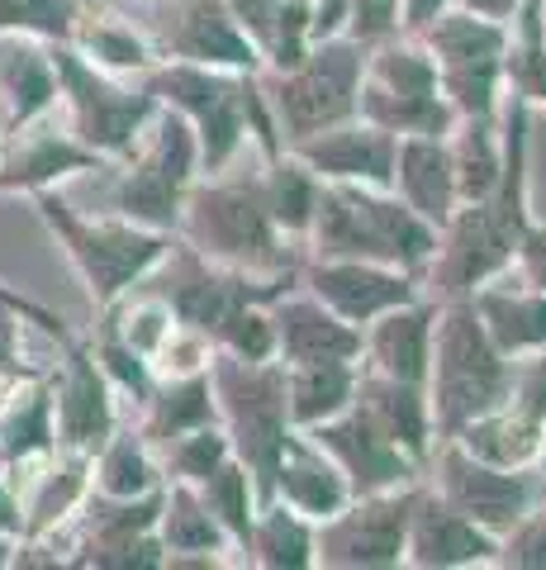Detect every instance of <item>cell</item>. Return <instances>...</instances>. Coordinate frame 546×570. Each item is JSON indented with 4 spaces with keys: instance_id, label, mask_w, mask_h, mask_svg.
<instances>
[{
    "instance_id": "cell-1",
    "label": "cell",
    "mask_w": 546,
    "mask_h": 570,
    "mask_svg": "<svg viewBox=\"0 0 546 570\" xmlns=\"http://www.w3.org/2000/svg\"><path fill=\"white\" fill-rule=\"evenodd\" d=\"M309 238L324 257L380 262L399 272H418L437 253L433 224H423L404 200H390L385 190L361 181H319Z\"/></svg>"
},
{
    "instance_id": "cell-2",
    "label": "cell",
    "mask_w": 546,
    "mask_h": 570,
    "mask_svg": "<svg viewBox=\"0 0 546 570\" xmlns=\"http://www.w3.org/2000/svg\"><path fill=\"white\" fill-rule=\"evenodd\" d=\"M143 91L152 100H167L171 110H181V119L196 129L200 142V163L209 171H219L228 157L242 148V134H248V119H252V134L261 138V148L276 163L280 157V138L267 119V96L261 86L234 77L228 67H200V62H167L157 67Z\"/></svg>"
},
{
    "instance_id": "cell-3",
    "label": "cell",
    "mask_w": 546,
    "mask_h": 570,
    "mask_svg": "<svg viewBox=\"0 0 546 570\" xmlns=\"http://www.w3.org/2000/svg\"><path fill=\"white\" fill-rule=\"evenodd\" d=\"M527 228L523 209V100H514L508 115V138H504V176L495 195L456 209L447 219V247L437 257V285L443 295H470L475 285L499 276L514 262L518 234Z\"/></svg>"
},
{
    "instance_id": "cell-4",
    "label": "cell",
    "mask_w": 546,
    "mask_h": 570,
    "mask_svg": "<svg viewBox=\"0 0 546 570\" xmlns=\"http://www.w3.org/2000/svg\"><path fill=\"white\" fill-rule=\"evenodd\" d=\"M428 414L433 433L456 438L470 419L489 414L508 395V362L489 343L470 299L456 295L447 314L433 324V352H428Z\"/></svg>"
},
{
    "instance_id": "cell-5",
    "label": "cell",
    "mask_w": 546,
    "mask_h": 570,
    "mask_svg": "<svg viewBox=\"0 0 546 570\" xmlns=\"http://www.w3.org/2000/svg\"><path fill=\"white\" fill-rule=\"evenodd\" d=\"M209 385H215V409L228 423V448L248 466L261 504H276V461L290 433L286 366L224 352L209 371Z\"/></svg>"
},
{
    "instance_id": "cell-6",
    "label": "cell",
    "mask_w": 546,
    "mask_h": 570,
    "mask_svg": "<svg viewBox=\"0 0 546 570\" xmlns=\"http://www.w3.org/2000/svg\"><path fill=\"white\" fill-rule=\"evenodd\" d=\"M361 67H366L361 43L347 39V33H332V39H314L295 67L271 71L261 81V96H267V110L280 119V134L299 142L343 119H357Z\"/></svg>"
},
{
    "instance_id": "cell-7",
    "label": "cell",
    "mask_w": 546,
    "mask_h": 570,
    "mask_svg": "<svg viewBox=\"0 0 546 570\" xmlns=\"http://www.w3.org/2000/svg\"><path fill=\"white\" fill-rule=\"evenodd\" d=\"M357 115L395 138H447L456 110L437 86V67L423 43H395L380 39L376 58H366L361 86H357Z\"/></svg>"
},
{
    "instance_id": "cell-8",
    "label": "cell",
    "mask_w": 546,
    "mask_h": 570,
    "mask_svg": "<svg viewBox=\"0 0 546 570\" xmlns=\"http://www.w3.org/2000/svg\"><path fill=\"white\" fill-rule=\"evenodd\" d=\"M186 234L200 257L234 272H290L261 186H200L186 205Z\"/></svg>"
},
{
    "instance_id": "cell-9",
    "label": "cell",
    "mask_w": 546,
    "mask_h": 570,
    "mask_svg": "<svg viewBox=\"0 0 546 570\" xmlns=\"http://www.w3.org/2000/svg\"><path fill=\"white\" fill-rule=\"evenodd\" d=\"M423 48L437 67L447 105L461 115H495L504 86V48L508 33L495 20H480L470 10H443L433 24H423Z\"/></svg>"
},
{
    "instance_id": "cell-10",
    "label": "cell",
    "mask_w": 546,
    "mask_h": 570,
    "mask_svg": "<svg viewBox=\"0 0 546 570\" xmlns=\"http://www.w3.org/2000/svg\"><path fill=\"white\" fill-rule=\"evenodd\" d=\"M39 209L52 224V234L67 243L72 262L81 266L96 305H110L119 291H129L138 276H148L152 266L167 257V234H157V228H143V224L133 228L129 219L125 224H86L58 195H43Z\"/></svg>"
},
{
    "instance_id": "cell-11",
    "label": "cell",
    "mask_w": 546,
    "mask_h": 570,
    "mask_svg": "<svg viewBox=\"0 0 546 570\" xmlns=\"http://www.w3.org/2000/svg\"><path fill=\"white\" fill-rule=\"evenodd\" d=\"M52 71H58V91L67 96L77 138L100 157H125L143 124L157 115V100L148 91H125L91 67L72 43H58L52 52Z\"/></svg>"
},
{
    "instance_id": "cell-12",
    "label": "cell",
    "mask_w": 546,
    "mask_h": 570,
    "mask_svg": "<svg viewBox=\"0 0 546 570\" xmlns=\"http://www.w3.org/2000/svg\"><path fill=\"white\" fill-rule=\"evenodd\" d=\"M418 490H380V494H357L319 523L314 532V557L324 566H357V570H380L404 561V532H409Z\"/></svg>"
},
{
    "instance_id": "cell-13",
    "label": "cell",
    "mask_w": 546,
    "mask_h": 570,
    "mask_svg": "<svg viewBox=\"0 0 546 570\" xmlns=\"http://www.w3.org/2000/svg\"><path fill=\"white\" fill-rule=\"evenodd\" d=\"M200 163V142L196 129L181 115H167L157 124L152 142L143 148V157L129 167L125 186H119V209H125L129 224H143L167 234L181 219V200L190 190V176Z\"/></svg>"
},
{
    "instance_id": "cell-14",
    "label": "cell",
    "mask_w": 546,
    "mask_h": 570,
    "mask_svg": "<svg viewBox=\"0 0 546 570\" xmlns=\"http://www.w3.org/2000/svg\"><path fill=\"white\" fill-rule=\"evenodd\" d=\"M437 471H443V499L456 513H466L475 528H485L489 538H508L527 519V509L542 499V480H533L523 466H489V461L470 456L461 442H451L443 452Z\"/></svg>"
},
{
    "instance_id": "cell-15",
    "label": "cell",
    "mask_w": 546,
    "mask_h": 570,
    "mask_svg": "<svg viewBox=\"0 0 546 570\" xmlns=\"http://www.w3.org/2000/svg\"><path fill=\"white\" fill-rule=\"evenodd\" d=\"M309 438L338 461V471L347 475V490L351 499L357 494H380V490H395L414 475V456L395 448L380 428L361 414L357 404H347L343 414H332L324 423L309 428Z\"/></svg>"
},
{
    "instance_id": "cell-16",
    "label": "cell",
    "mask_w": 546,
    "mask_h": 570,
    "mask_svg": "<svg viewBox=\"0 0 546 570\" xmlns=\"http://www.w3.org/2000/svg\"><path fill=\"white\" fill-rule=\"evenodd\" d=\"M395 134L376 129L366 119H343L324 134H309L295 142V157L319 181H361L376 190H390L395 181Z\"/></svg>"
},
{
    "instance_id": "cell-17",
    "label": "cell",
    "mask_w": 546,
    "mask_h": 570,
    "mask_svg": "<svg viewBox=\"0 0 546 570\" xmlns=\"http://www.w3.org/2000/svg\"><path fill=\"white\" fill-rule=\"evenodd\" d=\"M309 285H314V299L328 305L338 318H347V324H371L376 314L414 299V272L357 262V257H324L309 272Z\"/></svg>"
},
{
    "instance_id": "cell-18",
    "label": "cell",
    "mask_w": 546,
    "mask_h": 570,
    "mask_svg": "<svg viewBox=\"0 0 546 570\" xmlns=\"http://www.w3.org/2000/svg\"><path fill=\"white\" fill-rule=\"evenodd\" d=\"M167 52L176 62H200V67H257L252 39L238 29L228 0H176V10L167 14Z\"/></svg>"
},
{
    "instance_id": "cell-19",
    "label": "cell",
    "mask_w": 546,
    "mask_h": 570,
    "mask_svg": "<svg viewBox=\"0 0 546 570\" xmlns=\"http://www.w3.org/2000/svg\"><path fill=\"white\" fill-rule=\"evenodd\" d=\"M404 551H409L414 566H470L495 557L499 538L475 528L443 494H418L409 513V532H404Z\"/></svg>"
},
{
    "instance_id": "cell-20",
    "label": "cell",
    "mask_w": 546,
    "mask_h": 570,
    "mask_svg": "<svg viewBox=\"0 0 546 570\" xmlns=\"http://www.w3.org/2000/svg\"><path fill=\"white\" fill-rule=\"evenodd\" d=\"M276 499L295 509L299 519L324 523L347 504L351 490H347V475L338 471V461L319 442L286 433V448H280V461H276Z\"/></svg>"
},
{
    "instance_id": "cell-21",
    "label": "cell",
    "mask_w": 546,
    "mask_h": 570,
    "mask_svg": "<svg viewBox=\"0 0 546 570\" xmlns=\"http://www.w3.org/2000/svg\"><path fill=\"white\" fill-rule=\"evenodd\" d=\"M52 419L62 433V442L72 452H100L115 433V409H110V385H105V371L86 356L81 347H67V381L52 400Z\"/></svg>"
},
{
    "instance_id": "cell-22",
    "label": "cell",
    "mask_w": 546,
    "mask_h": 570,
    "mask_svg": "<svg viewBox=\"0 0 546 570\" xmlns=\"http://www.w3.org/2000/svg\"><path fill=\"white\" fill-rule=\"evenodd\" d=\"M399 200L409 205L423 224H433L437 234L456 214V176H451V153L447 138H423L409 134L395 142V181Z\"/></svg>"
},
{
    "instance_id": "cell-23",
    "label": "cell",
    "mask_w": 546,
    "mask_h": 570,
    "mask_svg": "<svg viewBox=\"0 0 546 570\" xmlns=\"http://www.w3.org/2000/svg\"><path fill=\"white\" fill-rule=\"evenodd\" d=\"M276 328V352L286 356V366L295 362H357L361 356V333L338 318L319 299H286L271 314Z\"/></svg>"
},
{
    "instance_id": "cell-24",
    "label": "cell",
    "mask_w": 546,
    "mask_h": 570,
    "mask_svg": "<svg viewBox=\"0 0 546 570\" xmlns=\"http://www.w3.org/2000/svg\"><path fill=\"white\" fill-rule=\"evenodd\" d=\"M351 404L371 419L385 438L404 448L414 461L428 456V438H433V414H428V395L423 385H409V381H395L385 371H366L357 376V395Z\"/></svg>"
},
{
    "instance_id": "cell-25",
    "label": "cell",
    "mask_w": 546,
    "mask_h": 570,
    "mask_svg": "<svg viewBox=\"0 0 546 570\" xmlns=\"http://www.w3.org/2000/svg\"><path fill=\"white\" fill-rule=\"evenodd\" d=\"M58 100V71L24 39H0V124L6 134H20L24 124L43 119Z\"/></svg>"
},
{
    "instance_id": "cell-26",
    "label": "cell",
    "mask_w": 546,
    "mask_h": 570,
    "mask_svg": "<svg viewBox=\"0 0 546 570\" xmlns=\"http://www.w3.org/2000/svg\"><path fill=\"white\" fill-rule=\"evenodd\" d=\"M361 347L371 352L376 371L395 381L423 385L428 381V352H433V305H395L376 314L371 337H361Z\"/></svg>"
},
{
    "instance_id": "cell-27",
    "label": "cell",
    "mask_w": 546,
    "mask_h": 570,
    "mask_svg": "<svg viewBox=\"0 0 546 570\" xmlns=\"http://www.w3.org/2000/svg\"><path fill=\"white\" fill-rule=\"evenodd\" d=\"M489 285V281H485ZM470 305L480 324L504 356L542 352L546 347V295L542 291H508V285H489V291H470Z\"/></svg>"
},
{
    "instance_id": "cell-28",
    "label": "cell",
    "mask_w": 546,
    "mask_h": 570,
    "mask_svg": "<svg viewBox=\"0 0 546 570\" xmlns=\"http://www.w3.org/2000/svg\"><path fill=\"white\" fill-rule=\"evenodd\" d=\"M33 124H24V129L14 134V148L6 157V167H0V190H14V186L29 190V186H48L52 176H62V171L100 167V153L81 148V142H72L58 129H33Z\"/></svg>"
},
{
    "instance_id": "cell-29",
    "label": "cell",
    "mask_w": 546,
    "mask_h": 570,
    "mask_svg": "<svg viewBox=\"0 0 546 570\" xmlns=\"http://www.w3.org/2000/svg\"><path fill=\"white\" fill-rule=\"evenodd\" d=\"M451 176H456V205H475L495 195L504 176V142L495 134V115H461L451 124Z\"/></svg>"
},
{
    "instance_id": "cell-30",
    "label": "cell",
    "mask_w": 546,
    "mask_h": 570,
    "mask_svg": "<svg viewBox=\"0 0 546 570\" xmlns=\"http://www.w3.org/2000/svg\"><path fill=\"white\" fill-rule=\"evenodd\" d=\"M357 395V366L351 362H295L286 366V409L290 423L314 428L343 414Z\"/></svg>"
},
{
    "instance_id": "cell-31",
    "label": "cell",
    "mask_w": 546,
    "mask_h": 570,
    "mask_svg": "<svg viewBox=\"0 0 546 570\" xmlns=\"http://www.w3.org/2000/svg\"><path fill=\"white\" fill-rule=\"evenodd\" d=\"M157 523H162V551H200V557H209V551L228 542L224 523L209 513V504L190 480H176L171 494H162Z\"/></svg>"
},
{
    "instance_id": "cell-32",
    "label": "cell",
    "mask_w": 546,
    "mask_h": 570,
    "mask_svg": "<svg viewBox=\"0 0 546 570\" xmlns=\"http://www.w3.org/2000/svg\"><path fill=\"white\" fill-rule=\"evenodd\" d=\"M215 419V385H209V371H190V376H171V385L152 400L148 414V438L171 442Z\"/></svg>"
},
{
    "instance_id": "cell-33",
    "label": "cell",
    "mask_w": 546,
    "mask_h": 570,
    "mask_svg": "<svg viewBox=\"0 0 546 570\" xmlns=\"http://www.w3.org/2000/svg\"><path fill=\"white\" fill-rule=\"evenodd\" d=\"M248 547L257 551L261 566H276V570H299V566L314 561V532L286 504H267V509H261V519H252Z\"/></svg>"
},
{
    "instance_id": "cell-34",
    "label": "cell",
    "mask_w": 546,
    "mask_h": 570,
    "mask_svg": "<svg viewBox=\"0 0 546 570\" xmlns=\"http://www.w3.org/2000/svg\"><path fill=\"white\" fill-rule=\"evenodd\" d=\"M196 490L209 504V513L224 523L228 542L248 547V532H252V519H257V513H252V475H248V466L228 456V461H219V466L200 480Z\"/></svg>"
},
{
    "instance_id": "cell-35",
    "label": "cell",
    "mask_w": 546,
    "mask_h": 570,
    "mask_svg": "<svg viewBox=\"0 0 546 570\" xmlns=\"http://www.w3.org/2000/svg\"><path fill=\"white\" fill-rule=\"evenodd\" d=\"M314 190H319V176L299 163V157H276L271 181L261 186V200H267L276 228H286V234H309Z\"/></svg>"
},
{
    "instance_id": "cell-36",
    "label": "cell",
    "mask_w": 546,
    "mask_h": 570,
    "mask_svg": "<svg viewBox=\"0 0 546 570\" xmlns=\"http://www.w3.org/2000/svg\"><path fill=\"white\" fill-rule=\"evenodd\" d=\"M52 438H58L52 433V400L43 390H33L20 404H10L6 419H0V452H6L10 466H20L33 452H48Z\"/></svg>"
},
{
    "instance_id": "cell-37",
    "label": "cell",
    "mask_w": 546,
    "mask_h": 570,
    "mask_svg": "<svg viewBox=\"0 0 546 570\" xmlns=\"http://www.w3.org/2000/svg\"><path fill=\"white\" fill-rule=\"evenodd\" d=\"M152 490V461L138 438H115L100 448V494L110 499H133Z\"/></svg>"
},
{
    "instance_id": "cell-38",
    "label": "cell",
    "mask_w": 546,
    "mask_h": 570,
    "mask_svg": "<svg viewBox=\"0 0 546 570\" xmlns=\"http://www.w3.org/2000/svg\"><path fill=\"white\" fill-rule=\"evenodd\" d=\"M6 29H24V33H43V39L72 43L77 6L72 0H0V33Z\"/></svg>"
},
{
    "instance_id": "cell-39",
    "label": "cell",
    "mask_w": 546,
    "mask_h": 570,
    "mask_svg": "<svg viewBox=\"0 0 546 570\" xmlns=\"http://www.w3.org/2000/svg\"><path fill=\"white\" fill-rule=\"evenodd\" d=\"M234 456V448H228V433H215L209 423L190 428V433L171 438V466L181 480H190V485H200V480L219 466V461Z\"/></svg>"
},
{
    "instance_id": "cell-40",
    "label": "cell",
    "mask_w": 546,
    "mask_h": 570,
    "mask_svg": "<svg viewBox=\"0 0 546 570\" xmlns=\"http://www.w3.org/2000/svg\"><path fill=\"white\" fill-rule=\"evenodd\" d=\"M72 39H81V48L96 58V67H115V71H143L148 67L143 39H133V29H125V24H96L86 33H72Z\"/></svg>"
},
{
    "instance_id": "cell-41",
    "label": "cell",
    "mask_w": 546,
    "mask_h": 570,
    "mask_svg": "<svg viewBox=\"0 0 546 570\" xmlns=\"http://www.w3.org/2000/svg\"><path fill=\"white\" fill-rule=\"evenodd\" d=\"M215 343L234 356H248V362H271L276 352V328H271V314H261L257 305H242L228 324L219 328Z\"/></svg>"
},
{
    "instance_id": "cell-42",
    "label": "cell",
    "mask_w": 546,
    "mask_h": 570,
    "mask_svg": "<svg viewBox=\"0 0 546 570\" xmlns=\"http://www.w3.org/2000/svg\"><path fill=\"white\" fill-rule=\"evenodd\" d=\"M404 24V0H347V39L366 43H380V39H395V29Z\"/></svg>"
},
{
    "instance_id": "cell-43",
    "label": "cell",
    "mask_w": 546,
    "mask_h": 570,
    "mask_svg": "<svg viewBox=\"0 0 546 570\" xmlns=\"http://www.w3.org/2000/svg\"><path fill=\"white\" fill-rule=\"evenodd\" d=\"M514 409H523L527 419L546 423V347L537 356H527V362H508V395H504Z\"/></svg>"
},
{
    "instance_id": "cell-44",
    "label": "cell",
    "mask_w": 546,
    "mask_h": 570,
    "mask_svg": "<svg viewBox=\"0 0 546 570\" xmlns=\"http://www.w3.org/2000/svg\"><path fill=\"white\" fill-rule=\"evenodd\" d=\"M504 561H508V566L546 570V499H537V504L527 509V519H523L514 532H508Z\"/></svg>"
},
{
    "instance_id": "cell-45",
    "label": "cell",
    "mask_w": 546,
    "mask_h": 570,
    "mask_svg": "<svg viewBox=\"0 0 546 570\" xmlns=\"http://www.w3.org/2000/svg\"><path fill=\"white\" fill-rule=\"evenodd\" d=\"M514 257H518V272H523L527 291L546 295V228H523Z\"/></svg>"
},
{
    "instance_id": "cell-46",
    "label": "cell",
    "mask_w": 546,
    "mask_h": 570,
    "mask_svg": "<svg viewBox=\"0 0 546 570\" xmlns=\"http://www.w3.org/2000/svg\"><path fill=\"white\" fill-rule=\"evenodd\" d=\"M314 10V39H332V33H343V20H347V0H309Z\"/></svg>"
},
{
    "instance_id": "cell-47",
    "label": "cell",
    "mask_w": 546,
    "mask_h": 570,
    "mask_svg": "<svg viewBox=\"0 0 546 570\" xmlns=\"http://www.w3.org/2000/svg\"><path fill=\"white\" fill-rule=\"evenodd\" d=\"M518 6H523V0H461V10L480 14V20H495V24L514 20V10H518Z\"/></svg>"
},
{
    "instance_id": "cell-48",
    "label": "cell",
    "mask_w": 546,
    "mask_h": 570,
    "mask_svg": "<svg viewBox=\"0 0 546 570\" xmlns=\"http://www.w3.org/2000/svg\"><path fill=\"white\" fill-rule=\"evenodd\" d=\"M447 6H451V0H404V24H409V29H423V24H433Z\"/></svg>"
},
{
    "instance_id": "cell-49",
    "label": "cell",
    "mask_w": 546,
    "mask_h": 570,
    "mask_svg": "<svg viewBox=\"0 0 546 570\" xmlns=\"http://www.w3.org/2000/svg\"><path fill=\"white\" fill-rule=\"evenodd\" d=\"M14 528H24V519H20V504L10 499V485L0 480V532H14Z\"/></svg>"
},
{
    "instance_id": "cell-50",
    "label": "cell",
    "mask_w": 546,
    "mask_h": 570,
    "mask_svg": "<svg viewBox=\"0 0 546 570\" xmlns=\"http://www.w3.org/2000/svg\"><path fill=\"white\" fill-rule=\"evenodd\" d=\"M6 561H10V557H6V542H0V566H6Z\"/></svg>"
},
{
    "instance_id": "cell-51",
    "label": "cell",
    "mask_w": 546,
    "mask_h": 570,
    "mask_svg": "<svg viewBox=\"0 0 546 570\" xmlns=\"http://www.w3.org/2000/svg\"><path fill=\"white\" fill-rule=\"evenodd\" d=\"M542 461H546V438H542Z\"/></svg>"
}]
</instances>
